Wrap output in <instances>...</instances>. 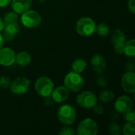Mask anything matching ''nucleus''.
<instances>
[{"instance_id": "f257e3e1", "label": "nucleus", "mask_w": 135, "mask_h": 135, "mask_svg": "<svg viewBox=\"0 0 135 135\" xmlns=\"http://www.w3.org/2000/svg\"><path fill=\"white\" fill-rule=\"evenodd\" d=\"M63 83L69 92L73 93L80 92L85 85V81L82 76L74 71H71L66 75Z\"/></svg>"}, {"instance_id": "f03ea898", "label": "nucleus", "mask_w": 135, "mask_h": 135, "mask_svg": "<svg viewBox=\"0 0 135 135\" xmlns=\"http://www.w3.org/2000/svg\"><path fill=\"white\" fill-rule=\"evenodd\" d=\"M55 88L52 80L46 76L40 77L35 83V90L38 95L42 97H50Z\"/></svg>"}, {"instance_id": "7ed1b4c3", "label": "nucleus", "mask_w": 135, "mask_h": 135, "mask_svg": "<svg viewBox=\"0 0 135 135\" xmlns=\"http://www.w3.org/2000/svg\"><path fill=\"white\" fill-rule=\"evenodd\" d=\"M58 119L65 126L73 124L77 118V113L74 107L70 104H64L59 108L57 112Z\"/></svg>"}, {"instance_id": "20e7f679", "label": "nucleus", "mask_w": 135, "mask_h": 135, "mask_svg": "<svg viewBox=\"0 0 135 135\" xmlns=\"http://www.w3.org/2000/svg\"><path fill=\"white\" fill-rule=\"evenodd\" d=\"M96 23L91 17H81L76 23V31L81 36H90L95 32Z\"/></svg>"}, {"instance_id": "39448f33", "label": "nucleus", "mask_w": 135, "mask_h": 135, "mask_svg": "<svg viewBox=\"0 0 135 135\" xmlns=\"http://www.w3.org/2000/svg\"><path fill=\"white\" fill-rule=\"evenodd\" d=\"M21 21L25 27L28 28H34L41 24L42 17L38 12L32 9H28L27 11L21 13Z\"/></svg>"}, {"instance_id": "423d86ee", "label": "nucleus", "mask_w": 135, "mask_h": 135, "mask_svg": "<svg viewBox=\"0 0 135 135\" xmlns=\"http://www.w3.org/2000/svg\"><path fill=\"white\" fill-rule=\"evenodd\" d=\"M98 131L97 123L91 118H86L78 124L76 133L79 135H96Z\"/></svg>"}, {"instance_id": "0eeeda50", "label": "nucleus", "mask_w": 135, "mask_h": 135, "mask_svg": "<svg viewBox=\"0 0 135 135\" xmlns=\"http://www.w3.org/2000/svg\"><path fill=\"white\" fill-rule=\"evenodd\" d=\"M76 102L81 108L90 109L97 103V97L94 93L86 90L78 94L76 97Z\"/></svg>"}, {"instance_id": "6e6552de", "label": "nucleus", "mask_w": 135, "mask_h": 135, "mask_svg": "<svg viewBox=\"0 0 135 135\" xmlns=\"http://www.w3.org/2000/svg\"><path fill=\"white\" fill-rule=\"evenodd\" d=\"M29 85L30 81L28 78L25 77H20L10 82L9 89L10 91L15 95H22L28 90Z\"/></svg>"}, {"instance_id": "1a4fd4ad", "label": "nucleus", "mask_w": 135, "mask_h": 135, "mask_svg": "<svg viewBox=\"0 0 135 135\" xmlns=\"http://www.w3.org/2000/svg\"><path fill=\"white\" fill-rule=\"evenodd\" d=\"M126 40V35L121 29H115L113 32L112 35V42L113 44L114 51L116 54H123V46Z\"/></svg>"}, {"instance_id": "9d476101", "label": "nucleus", "mask_w": 135, "mask_h": 135, "mask_svg": "<svg viewBox=\"0 0 135 135\" xmlns=\"http://www.w3.org/2000/svg\"><path fill=\"white\" fill-rule=\"evenodd\" d=\"M134 102L131 97L128 96H121L118 97L116 101L115 102L114 108L115 110L121 114H124L133 109Z\"/></svg>"}, {"instance_id": "9b49d317", "label": "nucleus", "mask_w": 135, "mask_h": 135, "mask_svg": "<svg viewBox=\"0 0 135 135\" xmlns=\"http://www.w3.org/2000/svg\"><path fill=\"white\" fill-rule=\"evenodd\" d=\"M121 86L127 93H134L135 92V74L134 72L127 71L121 78Z\"/></svg>"}, {"instance_id": "f8f14e48", "label": "nucleus", "mask_w": 135, "mask_h": 135, "mask_svg": "<svg viewBox=\"0 0 135 135\" xmlns=\"http://www.w3.org/2000/svg\"><path fill=\"white\" fill-rule=\"evenodd\" d=\"M15 52L10 47H2L0 49V65L10 66L15 62Z\"/></svg>"}, {"instance_id": "ddd939ff", "label": "nucleus", "mask_w": 135, "mask_h": 135, "mask_svg": "<svg viewBox=\"0 0 135 135\" xmlns=\"http://www.w3.org/2000/svg\"><path fill=\"white\" fill-rule=\"evenodd\" d=\"M91 66L96 73L100 74L105 71L107 68V62L103 55L96 54L91 59Z\"/></svg>"}, {"instance_id": "4468645a", "label": "nucleus", "mask_w": 135, "mask_h": 135, "mask_svg": "<svg viewBox=\"0 0 135 135\" xmlns=\"http://www.w3.org/2000/svg\"><path fill=\"white\" fill-rule=\"evenodd\" d=\"M19 29H20V27H19L17 21L5 24V26L3 28L4 33L2 36L4 40L11 41L14 38V36L18 33Z\"/></svg>"}, {"instance_id": "2eb2a0df", "label": "nucleus", "mask_w": 135, "mask_h": 135, "mask_svg": "<svg viewBox=\"0 0 135 135\" xmlns=\"http://www.w3.org/2000/svg\"><path fill=\"white\" fill-rule=\"evenodd\" d=\"M70 93L69 90L65 86H59L57 88H54L51 97V99L56 103H63L69 97Z\"/></svg>"}, {"instance_id": "dca6fc26", "label": "nucleus", "mask_w": 135, "mask_h": 135, "mask_svg": "<svg viewBox=\"0 0 135 135\" xmlns=\"http://www.w3.org/2000/svg\"><path fill=\"white\" fill-rule=\"evenodd\" d=\"M10 3L13 11L17 14H21L30 9L32 0H11Z\"/></svg>"}, {"instance_id": "f3484780", "label": "nucleus", "mask_w": 135, "mask_h": 135, "mask_svg": "<svg viewBox=\"0 0 135 135\" xmlns=\"http://www.w3.org/2000/svg\"><path fill=\"white\" fill-rule=\"evenodd\" d=\"M32 60L31 55L27 51H20L15 55V62L21 67L27 66Z\"/></svg>"}, {"instance_id": "a211bd4d", "label": "nucleus", "mask_w": 135, "mask_h": 135, "mask_svg": "<svg viewBox=\"0 0 135 135\" xmlns=\"http://www.w3.org/2000/svg\"><path fill=\"white\" fill-rule=\"evenodd\" d=\"M87 66H88V64H87V62L85 61V59L79 58V59H76L72 62L71 67H72L73 71L78 73V74H81L85 71Z\"/></svg>"}, {"instance_id": "6ab92c4d", "label": "nucleus", "mask_w": 135, "mask_h": 135, "mask_svg": "<svg viewBox=\"0 0 135 135\" xmlns=\"http://www.w3.org/2000/svg\"><path fill=\"white\" fill-rule=\"evenodd\" d=\"M123 54H125L127 57L134 58L135 55V40L134 39H131L129 40H126L123 46Z\"/></svg>"}, {"instance_id": "aec40b11", "label": "nucleus", "mask_w": 135, "mask_h": 135, "mask_svg": "<svg viewBox=\"0 0 135 135\" xmlns=\"http://www.w3.org/2000/svg\"><path fill=\"white\" fill-rule=\"evenodd\" d=\"M115 97V94L111 90H104L99 95V99L101 102L108 104L112 101Z\"/></svg>"}, {"instance_id": "412c9836", "label": "nucleus", "mask_w": 135, "mask_h": 135, "mask_svg": "<svg viewBox=\"0 0 135 135\" xmlns=\"http://www.w3.org/2000/svg\"><path fill=\"white\" fill-rule=\"evenodd\" d=\"M95 32L100 36H107L110 32V27L105 23H100L96 25Z\"/></svg>"}, {"instance_id": "4be33fe9", "label": "nucleus", "mask_w": 135, "mask_h": 135, "mask_svg": "<svg viewBox=\"0 0 135 135\" xmlns=\"http://www.w3.org/2000/svg\"><path fill=\"white\" fill-rule=\"evenodd\" d=\"M124 135H134L135 134V122H127L123 128L122 131Z\"/></svg>"}, {"instance_id": "5701e85b", "label": "nucleus", "mask_w": 135, "mask_h": 135, "mask_svg": "<svg viewBox=\"0 0 135 135\" xmlns=\"http://www.w3.org/2000/svg\"><path fill=\"white\" fill-rule=\"evenodd\" d=\"M17 19H18V14L15 13L14 11H13V12H9L6 13V15L4 16L3 21L5 24H8V23L17 21Z\"/></svg>"}, {"instance_id": "b1692460", "label": "nucleus", "mask_w": 135, "mask_h": 135, "mask_svg": "<svg viewBox=\"0 0 135 135\" xmlns=\"http://www.w3.org/2000/svg\"><path fill=\"white\" fill-rule=\"evenodd\" d=\"M108 131L112 134L113 135H119L122 133L121 127L117 123H112L109 125Z\"/></svg>"}, {"instance_id": "393cba45", "label": "nucleus", "mask_w": 135, "mask_h": 135, "mask_svg": "<svg viewBox=\"0 0 135 135\" xmlns=\"http://www.w3.org/2000/svg\"><path fill=\"white\" fill-rule=\"evenodd\" d=\"M77 133L74 128H71L67 126H65L59 131V134L60 135H75Z\"/></svg>"}, {"instance_id": "a878e982", "label": "nucleus", "mask_w": 135, "mask_h": 135, "mask_svg": "<svg viewBox=\"0 0 135 135\" xmlns=\"http://www.w3.org/2000/svg\"><path fill=\"white\" fill-rule=\"evenodd\" d=\"M97 84L100 87H105L108 84V79L106 76L100 74V75L97 78Z\"/></svg>"}, {"instance_id": "bb28decb", "label": "nucleus", "mask_w": 135, "mask_h": 135, "mask_svg": "<svg viewBox=\"0 0 135 135\" xmlns=\"http://www.w3.org/2000/svg\"><path fill=\"white\" fill-rule=\"evenodd\" d=\"M10 79L6 76H0V87L3 89H6L9 87Z\"/></svg>"}, {"instance_id": "cd10ccee", "label": "nucleus", "mask_w": 135, "mask_h": 135, "mask_svg": "<svg viewBox=\"0 0 135 135\" xmlns=\"http://www.w3.org/2000/svg\"><path fill=\"white\" fill-rule=\"evenodd\" d=\"M124 119L127 122L135 121V112L132 109L126 113H124Z\"/></svg>"}, {"instance_id": "c85d7f7f", "label": "nucleus", "mask_w": 135, "mask_h": 135, "mask_svg": "<svg viewBox=\"0 0 135 135\" xmlns=\"http://www.w3.org/2000/svg\"><path fill=\"white\" fill-rule=\"evenodd\" d=\"M126 69L127 71H131V72H134L135 70V62L134 59L132 58L131 60H129L127 63V66H126Z\"/></svg>"}, {"instance_id": "c756f323", "label": "nucleus", "mask_w": 135, "mask_h": 135, "mask_svg": "<svg viewBox=\"0 0 135 135\" xmlns=\"http://www.w3.org/2000/svg\"><path fill=\"white\" fill-rule=\"evenodd\" d=\"M93 108V111H94V112L96 113V114H97V115H101V114H103L104 112V107L101 105V104H96L95 105H94V107Z\"/></svg>"}, {"instance_id": "7c9ffc66", "label": "nucleus", "mask_w": 135, "mask_h": 135, "mask_svg": "<svg viewBox=\"0 0 135 135\" xmlns=\"http://www.w3.org/2000/svg\"><path fill=\"white\" fill-rule=\"evenodd\" d=\"M127 7L129 10L132 13H135V0H128L127 2Z\"/></svg>"}, {"instance_id": "2f4dec72", "label": "nucleus", "mask_w": 135, "mask_h": 135, "mask_svg": "<svg viewBox=\"0 0 135 135\" xmlns=\"http://www.w3.org/2000/svg\"><path fill=\"white\" fill-rule=\"evenodd\" d=\"M11 2V0H0V7H6Z\"/></svg>"}, {"instance_id": "473e14b6", "label": "nucleus", "mask_w": 135, "mask_h": 135, "mask_svg": "<svg viewBox=\"0 0 135 135\" xmlns=\"http://www.w3.org/2000/svg\"><path fill=\"white\" fill-rule=\"evenodd\" d=\"M4 26H5V23H4V21H3V20L2 19V17H0V32L3 31Z\"/></svg>"}, {"instance_id": "72a5a7b5", "label": "nucleus", "mask_w": 135, "mask_h": 135, "mask_svg": "<svg viewBox=\"0 0 135 135\" xmlns=\"http://www.w3.org/2000/svg\"><path fill=\"white\" fill-rule=\"evenodd\" d=\"M3 44H4V39H3V36H2V34H0V49L2 47Z\"/></svg>"}]
</instances>
